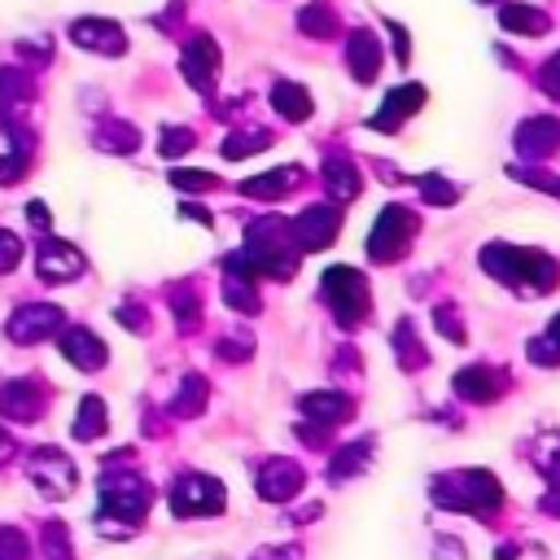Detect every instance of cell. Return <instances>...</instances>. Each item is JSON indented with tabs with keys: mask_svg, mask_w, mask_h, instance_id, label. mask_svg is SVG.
Here are the masks:
<instances>
[{
	"mask_svg": "<svg viewBox=\"0 0 560 560\" xmlns=\"http://www.w3.org/2000/svg\"><path fill=\"white\" fill-rule=\"evenodd\" d=\"M258 490H262L267 499H293V494L302 490V468L289 464V459H271V464H262V472H258Z\"/></svg>",
	"mask_w": 560,
	"mask_h": 560,
	"instance_id": "cell-23",
	"label": "cell"
},
{
	"mask_svg": "<svg viewBox=\"0 0 560 560\" xmlns=\"http://www.w3.org/2000/svg\"><path fill=\"white\" fill-rule=\"evenodd\" d=\"M57 328H61V306H52V302H26V306H18V311L9 315V337L22 341V346L44 341V337H52Z\"/></svg>",
	"mask_w": 560,
	"mask_h": 560,
	"instance_id": "cell-11",
	"label": "cell"
},
{
	"mask_svg": "<svg viewBox=\"0 0 560 560\" xmlns=\"http://www.w3.org/2000/svg\"><path fill=\"white\" fill-rule=\"evenodd\" d=\"M433 319H438V328H442V337H446V341H464V324H459V315H455L451 306H438V311H433Z\"/></svg>",
	"mask_w": 560,
	"mask_h": 560,
	"instance_id": "cell-44",
	"label": "cell"
},
{
	"mask_svg": "<svg viewBox=\"0 0 560 560\" xmlns=\"http://www.w3.org/2000/svg\"><path fill=\"white\" fill-rule=\"evenodd\" d=\"M136 144H140V131L122 118H105L96 127V149H105V153H131Z\"/></svg>",
	"mask_w": 560,
	"mask_h": 560,
	"instance_id": "cell-26",
	"label": "cell"
},
{
	"mask_svg": "<svg viewBox=\"0 0 560 560\" xmlns=\"http://www.w3.org/2000/svg\"><path fill=\"white\" fill-rule=\"evenodd\" d=\"M26 223H31L35 232H48V228H52V219H48V206H44V201H31V206H26Z\"/></svg>",
	"mask_w": 560,
	"mask_h": 560,
	"instance_id": "cell-47",
	"label": "cell"
},
{
	"mask_svg": "<svg viewBox=\"0 0 560 560\" xmlns=\"http://www.w3.org/2000/svg\"><path fill=\"white\" fill-rule=\"evenodd\" d=\"M381 61H385L381 39H376L372 31H363V26H354V31L346 35V66H350L354 83H372V79L381 74Z\"/></svg>",
	"mask_w": 560,
	"mask_h": 560,
	"instance_id": "cell-14",
	"label": "cell"
},
{
	"mask_svg": "<svg viewBox=\"0 0 560 560\" xmlns=\"http://www.w3.org/2000/svg\"><path fill=\"white\" fill-rule=\"evenodd\" d=\"M101 508L122 525H136L149 512V481L136 472H105L101 477Z\"/></svg>",
	"mask_w": 560,
	"mask_h": 560,
	"instance_id": "cell-5",
	"label": "cell"
},
{
	"mask_svg": "<svg viewBox=\"0 0 560 560\" xmlns=\"http://www.w3.org/2000/svg\"><path fill=\"white\" fill-rule=\"evenodd\" d=\"M499 26L508 35H521V39H538L551 31V18L538 9V4H512V0H499Z\"/></svg>",
	"mask_w": 560,
	"mask_h": 560,
	"instance_id": "cell-16",
	"label": "cell"
},
{
	"mask_svg": "<svg viewBox=\"0 0 560 560\" xmlns=\"http://www.w3.org/2000/svg\"><path fill=\"white\" fill-rule=\"evenodd\" d=\"M529 354H534L538 363H556V359H560V315H556V319H551V328L529 346Z\"/></svg>",
	"mask_w": 560,
	"mask_h": 560,
	"instance_id": "cell-35",
	"label": "cell"
},
{
	"mask_svg": "<svg viewBox=\"0 0 560 560\" xmlns=\"http://www.w3.org/2000/svg\"><path fill=\"white\" fill-rule=\"evenodd\" d=\"M538 88H542L551 101H560V52L547 57V66H542V74H538Z\"/></svg>",
	"mask_w": 560,
	"mask_h": 560,
	"instance_id": "cell-45",
	"label": "cell"
},
{
	"mask_svg": "<svg viewBox=\"0 0 560 560\" xmlns=\"http://www.w3.org/2000/svg\"><path fill=\"white\" fill-rule=\"evenodd\" d=\"M18 262H22V241H18V232L0 228V276H4V271H13Z\"/></svg>",
	"mask_w": 560,
	"mask_h": 560,
	"instance_id": "cell-41",
	"label": "cell"
},
{
	"mask_svg": "<svg viewBox=\"0 0 560 560\" xmlns=\"http://www.w3.org/2000/svg\"><path fill=\"white\" fill-rule=\"evenodd\" d=\"M455 394L459 398H468V402H490L494 394H499V385H503V376L499 372H490L486 363H472V368H464V372H455Z\"/></svg>",
	"mask_w": 560,
	"mask_h": 560,
	"instance_id": "cell-22",
	"label": "cell"
},
{
	"mask_svg": "<svg viewBox=\"0 0 560 560\" xmlns=\"http://www.w3.org/2000/svg\"><path fill=\"white\" fill-rule=\"evenodd\" d=\"M416 188H420V197H424L429 206H451V201L459 197V188H455L451 179L433 175V171H429V175H420V179H416Z\"/></svg>",
	"mask_w": 560,
	"mask_h": 560,
	"instance_id": "cell-33",
	"label": "cell"
},
{
	"mask_svg": "<svg viewBox=\"0 0 560 560\" xmlns=\"http://www.w3.org/2000/svg\"><path fill=\"white\" fill-rule=\"evenodd\" d=\"M171 512L175 516H210V512H223V486L214 477H201V472H188L171 486Z\"/></svg>",
	"mask_w": 560,
	"mask_h": 560,
	"instance_id": "cell-7",
	"label": "cell"
},
{
	"mask_svg": "<svg viewBox=\"0 0 560 560\" xmlns=\"http://www.w3.org/2000/svg\"><path fill=\"white\" fill-rule=\"evenodd\" d=\"M319 298L328 302V311L346 328L363 324L368 311H372V293H368V280H363L359 267H328L324 280H319Z\"/></svg>",
	"mask_w": 560,
	"mask_h": 560,
	"instance_id": "cell-2",
	"label": "cell"
},
{
	"mask_svg": "<svg viewBox=\"0 0 560 560\" xmlns=\"http://www.w3.org/2000/svg\"><path fill=\"white\" fill-rule=\"evenodd\" d=\"M171 311L179 315V324H192V319H197V298H192V289H175V293H171Z\"/></svg>",
	"mask_w": 560,
	"mask_h": 560,
	"instance_id": "cell-43",
	"label": "cell"
},
{
	"mask_svg": "<svg viewBox=\"0 0 560 560\" xmlns=\"http://www.w3.org/2000/svg\"><path fill=\"white\" fill-rule=\"evenodd\" d=\"M105 433V402L96 398V394H88L83 402H79V416H74V438L79 442H92V438H101Z\"/></svg>",
	"mask_w": 560,
	"mask_h": 560,
	"instance_id": "cell-31",
	"label": "cell"
},
{
	"mask_svg": "<svg viewBox=\"0 0 560 560\" xmlns=\"http://www.w3.org/2000/svg\"><path fill=\"white\" fill-rule=\"evenodd\" d=\"M26 477L48 494V499H66L70 490H74V464L66 459V451H57V446H39L31 459H26Z\"/></svg>",
	"mask_w": 560,
	"mask_h": 560,
	"instance_id": "cell-8",
	"label": "cell"
},
{
	"mask_svg": "<svg viewBox=\"0 0 560 560\" xmlns=\"http://www.w3.org/2000/svg\"><path fill=\"white\" fill-rule=\"evenodd\" d=\"M420 105H424V88H420V83H398V88L385 92L381 114H372L368 127H372V131H398Z\"/></svg>",
	"mask_w": 560,
	"mask_h": 560,
	"instance_id": "cell-13",
	"label": "cell"
},
{
	"mask_svg": "<svg viewBox=\"0 0 560 560\" xmlns=\"http://www.w3.org/2000/svg\"><path fill=\"white\" fill-rule=\"evenodd\" d=\"M0 411H4L9 420H18V424L35 420V416L44 411V389H39V381H9V385L0 389Z\"/></svg>",
	"mask_w": 560,
	"mask_h": 560,
	"instance_id": "cell-17",
	"label": "cell"
},
{
	"mask_svg": "<svg viewBox=\"0 0 560 560\" xmlns=\"http://www.w3.org/2000/svg\"><path fill=\"white\" fill-rule=\"evenodd\" d=\"M516 153L525 158V162H542V158H551L556 149H560V118H551V114H534V118H525L521 127H516Z\"/></svg>",
	"mask_w": 560,
	"mask_h": 560,
	"instance_id": "cell-12",
	"label": "cell"
},
{
	"mask_svg": "<svg viewBox=\"0 0 560 560\" xmlns=\"http://www.w3.org/2000/svg\"><path fill=\"white\" fill-rule=\"evenodd\" d=\"M171 184L179 192H206V188H214V175L210 171H171Z\"/></svg>",
	"mask_w": 560,
	"mask_h": 560,
	"instance_id": "cell-38",
	"label": "cell"
},
{
	"mask_svg": "<svg viewBox=\"0 0 560 560\" xmlns=\"http://www.w3.org/2000/svg\"><path fill=\"white\" fill-rule=\"evenodd\" d=\"M70 39L88 52H101V57H122L127 52V31L109 18H79L70 22Z\"/></svg>",
	"mask_w": 560,
	"mask_h": 560,
	"instance_id": "cell-10",
	"label": "cell"
},
{
	"mask_svg": "<svg viewBox=\"0 0 560 560\" xmlns=\"http://www.w3.org/2000/svg\"><path fill=\"white\" fill-rule=\"evenodd\" d=\"M44 556H48V560H74V556H70L66 525H48V529H44Z\"/></svg>",
	"mask_w": 560,
	"mask_h": 560,
	"instance_id": "cell-39",
	"label": "cell"
},
{
	"mask_svg": "<svg viewBox=\"0 0 560 560\" xmlns=\"http://www.w3.org/2000/svg\"><path fill=\"white\" fill-rule=\"evenodd\" d=\"M368 446H372V442H354V446H346V451L337 455V464H332V481H346V472H359Z\"/></svg>",
	"mask_w": 560,
	"mask_h": 560,
	"instance_id": "cell-37",
	"label": "cell"
},
{
	"mask_svg": "<svg viewBox=\"0 0 560 560\" xmlns=\"http://www.w3.org/2000/svg\"><path fill=\"white\" fill-rule=\"evenodd\" d=\"M477 4H499V0H477Z\"/></svg>",
	"mask_w": 560,
	"mask_h": 560,
	"instance_id": "cell-50",
	"label": "cell"
},
{
	"mask_svg": "<svg viewBox=\"0 0 560 560\" xmlns=\"http://www.w3.org/2000/svg\"><path fill=\"white\" fill-rule=\"evenodd\" d=\"M223 302H228L232 311H241V315H254V311H258V293H254V280H249V276H236V271H228V276H223Z\"/></svg>",
	"mask_w": 560,
	"mask_h": 560,
	"instance_id": "cell-30",
	"label": "cell"
},
{
	"mask_svg": "<svg viewBox=\"0 0 560 560\" xmlns=\"http://www.w3.org/2000/svg\"><path fill=\"white\" fill-rule=\"evenodd\" d=\"M302 411L315 416V424H337L346 411H350V398L346 394H328V389H315L302 398Z\"/></svg>",
	"mask_w": 560,
	"mask_h": 560,
	"instance_id": "cell-27",
	"label": "cell"
},
{
	"mask_svg": "<svg viewBox=\"0 0 560 560\" xmlns=\"http://www.w3.org/2000/svg\"><path fill=\"white\" fill-rule=\"evenodd\" d=\"M385 31L394 35V52H398V66H407V61H411V35H407V26H398V22H385Z\"/></svg>",
	"mask_w": 560,
	"mask_h": 560,
	"instance_id": "cell-46",
	"label": "cell"
},
{
	"mask_svg": "<svg viewBox=\"0 0 560 560\" xmlns=\"http://www.w3.org/2000/svg\"><path fill=\"white\" fill-rule=\"evenodd\" d=\"M416 228H420V219H416L407 206H385V210L376 214L372 232H368V258H372V262H398V258L411 249Z\"/></svg>",
	"mask_w": 560,
	"mask_h": 560,
	"instance_id": "cell-3",
	"label": "cell"
},
{
	"mask_svg": "<svg viewBox=\"0 0 560 560\" xmlns=\"http://www.w3.org/2000/svg\"><path fill=\"white\" fill-rule=\"evenodd\" d=\"M438 503L446 508H459V512H477L486 516L494 503H499V481L490 472H455V477H442L433 486Z\"/></svg>",
	"mask_w": 560,
	"mask_h": 560,
	"instance_id": "cell-4",
	"label": "cell"
},
{
	"mask_svg": "<svg viewBox=\"0 0 560 560\" xmlns=\"http://www.w3.org/2000/svg\"><path fill=\"white\" fill-rule=\"evenodd\" d=\"M298 31H302L306 39H337V35H341V18H337V9H332L328 0H311V4H302V13H298Z\"/></svg>",
	"mask_w": 560,
	"mask_h": 560,
	"instance_id": "cell-24",
	"label": "cell"
},
{
	"mask_svg": "<svg viewBox=\"0 0 560 560\" xmlns=\"http://www.w3.org/2000/svg\"><path fill=\"white\" fill-rule=\"evenodd\" d=\"M512 175H521V184H529V188H538V192H547V197H560V175H547V171H534V166H516Z\"/></svg>",
	"mask_w": 560,
	"mask_h": 560,
	"instance_id": "cell-40",
	"label": "cell"
},
{
	"mask_svg": "<svg viewBox=\"0 0 560 560\" xmlns=\"http://www.w3.org/2000/svg\"><path fill=\"white\" fill-rule=\"evenodd\" d=\"M481 271L494 276L499 284L516 289V293H547L556 280H560V262L542 249H521V245H503V241H490L481 245Z\"/></svg>",
	"mask_w": 560,
	"mask_h": 560,
	"instance_id": "cell-1",
	"label": "cell"
},
{
	"mask_svg": "<svg viewBox=\"0 0 560 560\" xmlns=\"http://www.w3.org/2000/svg\"><path fill=\"white\" fill-rule=\"evenodd\" d=\"M83 254L70 245V241H57V236H48L39 249H35V271L44 276V280H74V276H83Z\"/></svg>",
	"mask_w": 560,
	"mask_h": 560,
	"instance_id": "cell-15",
	"label": "cell"
},
{
	"mask_svg": "<svg viewBox=\"0 0 560 560\" xmlns=\"http://www.w3.org/2000/svg\"><path fill=\"white\" fill-rule=\"evenodd\" d=\"M271 144V131L267 127H236L228 140H223V158L236 162V158H249V153H262Z\"/></svg>",
	"mask_w": 560,
	"mask_h": 560,
	"instance_id": "cell-28",
	"label": "cell"
},
{
	"mask_svg": "<svg viewBox=\"0 0 560 560\" xmlns=\"http://www.w3.org/2000/svg\"><path fill=\"white\" fill-rule=\"evenodd\" d=\"M48 52H52V48H48V44H35V39H22V44H18V57H31V61H48Z\"/></svg>",
	"mask_w": 560,
	"mask_h": 560,
	"instance_id": "cell-48",
	"label": "cell"
},
{
	"mask_svg": "<svg viewBox=\"0 0 560 560\" xmlns=\"http://www.w3.org/2000/svg\"><path fill=\"white\" fill-rule=\"evenodd\" d=\"M324 188H328V197H332L337 206H346V201H354V197L363 192V179H359V166H354L350 158H328V162H324Z\"/></svg>",
	"mask_w": 560,
	"mask_h": 560,
	"instance_id": "cell-21",
	"label": "cell"
},
{
	"mask_svg": "<svg viewBox=\"0 0 560 560\" xmlns=\"http://www.w3.org/2000/svg\"><path fill=\"white\" fill-rule=\"evenodd\" d=\"M298 184H302V166H276V171H262L254 179H241V192L254 197V201H280Z\"/></svg>",
	"mask_w": 560,
	"mask_h": 560,
	"instance_id": "cell-19",
	"label": "cell"
},
{
	"mask_svg": "<svg viewBox=\"0 0 560 560\" xmlns=\"http://www.w3.org/2000/svg\"><path fill=\"white\" fill-rule=\"evenodd\" d=\"M31 101V79L13 66H0V118Z\"/></svg>",
	"mask_w": 560,
	"mask_h": 560,
	"instance_id": "cell-29",
	"label": "cell"
},
{
	"mask_svg": "<svg viewBox=\"0 0 560 560\" xmlns=\"http://www.w3.org/2000/svg\"><path fill=\"white\" fill-rule=\"evenodd\" d=\"M219 44L210 39V35H188L184 39V48H179V70H184V79H188V88H197L201 96H210L214 92V83H219Z\"/></svg>",
	"mask_w": 560,
	"mask_h": 560,
	"instance_id": "cell-6",
	"label": "cell"
},
{
	"mask_svg": "<svg viewBox=\"0 0 560 560\" xmlns=\"http://www.w3.org/2000/svg\"><path fill=\"white\" fill-rule=\"evenodd\" d=\"M271 105H276V114L280 118H289V122H306L311 118V92L302 88V83H293V79H276L271 83Z\"/></svg>",
	"mask_w": 560,
	"mask_h": 560,
	"instance_id": "cell-25",
	"label": "cell"
},
{
	"mask_svg": "<svg viewBox=\"0 0 560 560\" xmlns=\"http://www.w3.org/2000/svg\"><path fill=\"white\" fill-rule=\"evenodd\" d=\"M289 228H293V245L298 249H328L337 241V232H341V210H337V201L306 206Z\"/></svg>",
	"mask_w": 560,
	"mask_h": 560,
	"instance_id": "cell-9",
	"label": "cell"
},
{
	"mask_svg": "<svg viewBox=\"0 0 560 560\" xmlns=\"http://www.w3.org/2000/svg\"><path fill=\"white\" fill-rule=\"evenodd\" d=\"M206 402V381L201 376H184V394L175 398V416H197Z\"/></svg>",
	"mask_w": 560,
	"mask_h": 560,
	"instance_id": "cell-34",
	"label": "cell"
},
{
	"mask_svg": "<svg viewBox=\"0 0 560 560\" xmlns=\"http://www.w3.org/2000/svg\"><path fill=\"white\" fill-rule=\"evenodd\" d=\"M192 140H197V136H192V127H166L158 149H162V158H179V153H188V149H192Z\"/></svg>",
	"mask_w": 560,
	"mask_h": 560,
	"instance_id": "cell-36",
	"label": "cell"
},
{
	"mask_svg": "<svg viewBox=\"0 0 560 560\" xmlns=\"http://www.w3.org/2000/svg\"><path fill=\"white\" fill-rule=\"evenodd\" d=\"M31 158V131H22L18 122H0V184H13L26 171Z\"/></svg>",
	"mask_w": 560,
	"mask_h": 560,
	"instance_id": "cell-18",
	"label": "cell"
},
{
	"mask_svg": "<svg viewBox=\"0 0 560 560\" xmlns=\"http://www.w3.org/2000/svg\"><path fill=\"white\" fill-rule=\"evenodd\" d=\"M9 455H13V438H9V429L0 424V464H4Z\"/></svg>",
	"mask_w": 560,
	"mask_h": 560,
	"instance_id": "cell-49",
	"label": "cell"
},
{
	"mask_svg": "<svg viewBox=\"0 0 560 560\" xmlns=\"http://www.w3.org/2000/svg\"><path fill=\"white\" fill-rule=\"evenodd\" d=\"M61 354H66L74 368H83V372L105 368V341H101L96 332H88V328H66V332H61Z\"/></svg>",
	"mask_w": 560,
	"mask_h": 560,
	"instance_id": "cell-20",
	"label": "cell"
},
{
	"mask_svg": "<svg viewBox=\"0 0 560 560\" xmlns=\"http://www.w3.org/2000/svg\"><path fill=\"white\" fill-rule=\"evenodd\" d=\"M26 538L18 529H0V560H26Z\"/></svg>",
	"mask_w": 560,
	"mask_h": 560,
	"instance_id": "cell-42",
	"label": "cell"
},
{
	"mask_svg": "<svg viewBox=\"0 0 560 560\" xmlns=\"http://www.w3.org/2000/svg\"><path fill=\"white\" fill-rule=\"evenodd\" d=\"M394 350H398V363L402 368H420L429 354H424V341L416 337V324L411 319H402L398 328H394Z\"/></svg>",
	"mask_w": 560,
	"mask_h": 560,
	"instance_id": "cell-32",
	"label": "cell"
}]
</instances>
